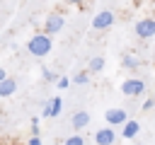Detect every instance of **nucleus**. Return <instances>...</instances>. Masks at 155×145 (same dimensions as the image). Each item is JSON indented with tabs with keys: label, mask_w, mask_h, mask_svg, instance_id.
Returning a JSON list of instances; mask_svg holds the SVG:
<instances>
[{
	"label": "nucleus",
	"mask_w": 155,
	"mask_h": 145,
	"mask_svg": "<svg viewBox=\"0 0 155 145\" xmlns=\"http://www.w3.org/2000/svg\"><path fill=\"white\" fill-rule=\"evenodd\" d=\"M39 121H41L39 116H34V118L29 121V126H31V135H39Z\"/></svg>",
	"instance_id": "17"
},
{
	"label": "nucleus",
	"mask_w": 155,
	"mask_h": 145,
	"mask_svg": "<svg viewBox=\"0 0 155 145\" xmlns=\"http://www.w3.org/2000/svg\"><path fill=\"white\" fill-rule=\"evenodd\" d=\"M41 77H44L46 82H58V75H56L53 70H48V68H41Z\"/></svg>",
	"instance_id": "15"
},
{
	"label": "nucleus",
	"mask_w": 155,
	"mask_h": 145,
	"mask_svg": "<svg viewBox=\"0 0 155 145\" xmlns=\"http://www.w3.org/2000/svg\"><path fill=\"white\" fill-rule=\"evenodd\" d=\"M104 63H107V60H104L102 56H94V58H90L87 70H90V72H102V70H104Z\"/></svg>",
	"instance_id": "11"
},
{
	"label": "nucleus",
	"mask_w": 155,
	"mask_h": 145,
	"mask_svg": "<svg viewBox=\"0 0 155 145\" xmlns=\"http://www.w3.org/2000/svg\"><path fill=\"white\" fill-rule=\"evenodd\" d=\"M121 65H124V68H128V70H136V68L140 65V60H138L136 56H128V53H126V56L121 58Z\"/></svg>",
	"instance_id": "12"
},
{
	"label": "nucleus",
	"mask_w": 155,
	"mask_h": 145,
	"mask_svg": "<svg viewBox=\"0 0 155 145\" xmlns=\"http://www.w3.org/2000/svg\"><path fill=\"white\" fill-rule=\"evenodd\" d=\"M51 48H53V41H51V36L44 34V31H36V34L29 36V41H27V51H29V56H34V58L48 56Z\"/></svg>",
	"instance_id": "1"
},
{
	"label": "nucleus",
	"mask_w": 155,
	"mask_h": 145,
	"mask_svg": "<svg viewBox=\"0 0 155 145\" xmlns=\"http://www.w3.org/2000/svg\"><path fill=\"white\" fill-rule=\"evenodd\" d=\"M68 82H70L68 77H58V82H56V87H58V89H65V87H68Z\"/></svg>",
	"instance_id": "19"
},
{
	"label": "nucleus",
	"mask_w": 155,
	"mask_h": 145,
	"mask_svg": "<svg viewBox=\"0 0 155 145\" xmlns=\"http://www.w3.org/2000/svg\"><path fill=\"white\" fill-rule=\"evenodd\" d=\"M29 145H44V143H41L39 135H31V138H29Z\"/></svg>",
	"instance_id": "21"
},
{
	"label": "nucleus",
	"mask_w": 155,
	"mask_h": 145,
	"mask_svg": "<svg viewBox=\"0 0 155 145\" xmlns=\"http://www.w3.org/2000/svg\"><path fill=\"white\" fill-rule=\"evenodd\" d=\"M65 2H68V5H75V7H80V5H82V0H65Z\"/></svg>",
	"instance_id": "22"
},
{
	"label": "nucleus",
	"mask_w": 155,
	"mask_h": 145,
	"mask_svg": "<svg viewBox=\"0 0 155 145\" xmlns=\"http://www.w3.org/2000/svg\"><path fill=\"white\" fill-rule=\"evenodd\" d=\"M5 77H7V72H5V68H0V82H2Z\"/></svg>",
	"instance_id": "23"
},
{
	"label": "nucleus",
	"mask_w": 155,
	"mask_h": 145,
	"mask_svg": "<svg viewBox=\"0 0 155 145\" xmlns=\"http://www.w3.org/2000/svg\"><path fill=\"white\" fill-rule=\"evenodd\" d=\"M114 24V12L111 10H99L94 17H92V29L94 31H104Z\"/></svg>",
	"instance_id": "3"
},
{
	"label": "nucleus",
	"mask_w": 155,
	"mask_h": 145,
	"mask_svg": "<svg viewBox=\"0 0 155 145\" xmlns=\"http://www.w3.org/2000/svg\"><path fill=\"white\" fill-rule=\"evenodd\" d=\"M63 145H85V138H82L80 133H75V135L65 138V143H63Z\"/></svg>",
	"instance_id": "16"
},
{
	"label": "nucleus",
	"mask_w": 155,
	"mask_h": 145,
	"mask_svg": "<svg viewBox=\"0 0 155 145\" xmlns=\"http://www.w3.org/2000/svg\"><path fill=\"white\" fill-rule=\"evenodd\" d=\"M94 143H97V145H114V143H116V133H114V128H111V126L99 128V130L94 133Z\"/></svg>",
	"instance_id": "7"
},
{
	"label": "nucleus",
	"mask_w": 155,
	"mask_h": 145,
	"mask_svg": "<svg viewBox=\"0 0 155 145\" xmlns=\"http://www.w3.org/2000/svg\"><path fill=\"white\" fill-rule=\"evenodd\" d=\"M90 121H92V118H90V114H87V111H75V114H73V118H70V123H73V128H75L78 133H80V130H85V128L90 126Z\"/></svg>",
	"instance_id": "8"
},
{
	"label": "nucleus",
	"mask_w": 155,
	"mask_h": 145,
	"mask_svg": "<svg viewBox=\"0 0 155 145\" xmlns=\"http://www.w3.org/2000/svg\"><path fill=\"white\" fill-rule=\"evenodd\" d=\"M15 92H17V80L15 77H5L0 82V97L5 99V97H12Z\"/></svg>",
	"instance_id": "10"
},
{
	"label": "nucleus",
	"mask_w": 155,
	"mask_h": 145,
	"mask_svg": "<svg viewBox=\"0 0 155 145\" xmlns=\"http://www.w3.org/2000/svg\"><path fill=\"white\" fill-rule=\"evenodd\" d=\"M41 116H44V118H51V102H48V104H44V109H41Z\"/></svg>",
	"instance_id": "20"
},
{
	"label": "nucleus",
	"mask_w": 155,
	"mask_h": 145,
	"mask_svg": "<svg viewBox=\"0 0 155 145\" xmlns=\"http://www.w3.org/2000/svg\"><path fill=\"white\" fill-rule=\"evenodd\" d=\"M7 145H24V143H17V140H12V143H7Z\"/></svg>",
	"instance_id": "24"
},
{
	"label": "nucleus",
	"mask_w": 155,
	"mask_h": 145,
	"mask_svg": "<svg viewBox=\"0 0 155 145\" xmlns=\"http://www.w3.org/2000/svg\"><path fill=\"white\" fill-rule=\"evenodd\" d=\"M136 36L138 39H153L155 36V19L153 17H143V19H138L136 22Z\"/></svg>",
	"instance_id": "5"
},
{
	"label": "nucleus",
	"mask_w": 155,
	"mask_h": 145,
	"mask_svg": "<svg viewBox=\"0 0 155 145\" xmlns=\"http://www.w3.org/2000/svg\"><path fill=\"white\" fill-rule=\"evenodd\" d=\"M138 133H140V123H138V121H133V118H128V121L124 123V130H121V135H124L126 140H133Z\"/></svg>",
	"instance_id": "9"
},
{
	"label": "nucleus",
	"mask_w": 155,
	"mask_h": 145,
	"mask_svg": "<svg viewBox=\"0 0 155 145\" xmlns=\"http://www.w3.org/2000/svg\"><path fill=\"white\" fill-rule=\"evenodd\" d=\"M104 121L114 128V126H124L126 121H128V114H126V109H119V106H114V109H107L104 111Z\"/></svg>",
	"instance_id": "6"
},
{
	"label": "nucleus",
	"mask_w": 155,
	"mask_h": 145,
	"mask_svg": "<svg viewBox=\"0 0 155 145\" xmlns=\"http://www.w3.org/2000/svg\"><path fill=\"white\" fill-rule=\"evenodd\" d=\"M73 82H75V85H87V82H90V70H80V72H75Z\"/></svg>",
	"instance_id": "13"
},
{
	"label": "nucleus",
	"mask_w": 155,
	"mask_h": 145,
	"mask_svg": "<svg viewBox=\"0 0 155 145\" xmlns=\"http://www.w3.org/2000/svg\"><path fill=\"white\" fill-rule=\"evenodd\" d=\"M63 24H65V17H63L61 12H51V14L46 17V22H44V34L53 36V34H58V31L63 29Z\"/></svg>",
	"instance_id": "4"
},
{
	"label": "nucleus",
	"mask_w": 155,
	"mask_h": 145,
	"mask_svg": "<svg viewBox=\"0 0 155 145\" xmlns=\"http://www.w3.org/2000/svg\"><path fill=\"white\" fill-rule=\"evenodd\" d=\"M138 145H140V143H138Z\"/></svg>",
	"instance_id": "25"
},
{
	"label": "nucleus",
	"mask_w": 155,
	"mask_h": 145,
	"mask_svg": "<svg viewBox=\"0 0 155 145\" xmlns=\"http://www.w3.org/2000/svg\"><path fill=\"white\" fill-rule=\"evenodd\" d=\"M143 92H145V82L138 77H128L121 82V94H126V97H140Z\"/></svg>",
	"instance_id": "2"
},
{
	"label": "nucleus",
	"mask_w": 155,
	"mask_h": 145,
	"mask_svg": "<svg viewBox=\"0 0 155 145\" xmlns=\"http://www.w3.org/2000/svg\"><path fill=\"white\" fill-rule=\"evenodd\" d=\"M153 106H155V99H145V102L140 104V109H143V111H150Z\"/></svg>",
	"instance_id": "18"
},
{
	"label": "nucleus",
	"mask_w": 155,
	"mask_h": 145,
	"mask_svg": "<svg viewBox=\"0 0 155 145\" xmlns=\"http://www.w3.org/2000/svg\"><path fill=\"white\" fill-rule=\"evenodd\" d=\"M61 109H63V99H61V97H53V99H51V116H58Z\"/></svg>",
	"instance_id": "14"
}]
</instances>
